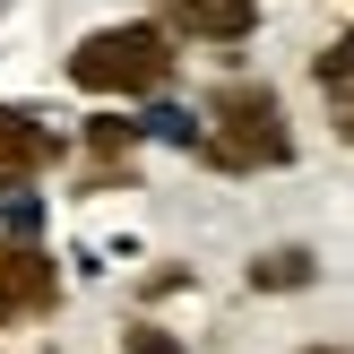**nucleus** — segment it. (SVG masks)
<instances>
[{"mask_svg": "<svg viewBox=\"0 0 354 354\" xmlns=\"http://www.w3.org/2000/svg\"><path fill=\"white\" fill-rule=\"evenodd\" d=\"M121 346H130V354H190L182 337H165V328H147V320H138V328H130V337H121Z\"/></svg>", "mask_w": 354, "mask_h": 354, "instance_id": "nucleus-8", "label": "nucleus"}, {"mask_svg": "<svg viewBox=\"0 0 354 354\" xmlns=\"http://www.w3.org/2000/svg\"><path fill=\"white\" fill-rule=\"evenodd\" d=\"M165 9H173V26H182V35L242 44V35H251V17H259V0H165Z\"/></svg>", "mask_w": 354, "mask_h": 354, "instance_id": "nucleus-4", "label": "nucleus"}, {"mask_svg": "<svg viewBox=\"0 0 354 354\" xmlns=\"http://www.w3.org/2000/svg\"><path fill=\"white\" fill-rule=\"evenodd\" d=\"M69 78L86 86V95H156V86L173 78V35L165 26H104L86 35L78 52H69Z\"/></svg>", "mask_w": 354, "mask_h": 354, "instance_id": "nucleus-2", "label": "nucleus"}, {"mask_svg": "<svg viewBox=\"0 0 354 354\" xmlns=\"http://www.w3.org/2000/svg\"><path fill=\"white\" fill-rule=\"evenodd\" d=\"M52 294H61V277H52L44 251H0V320H17V311H44Z\"/></svg>", "mask_w": 354, "mask_h": 354, "instance_id": "nucleus-3", "label": "nucleus"}, {"mask_svg": "<svg viewBox=\"0 0 354 354\" xmlns=\"http://www.w3.org/2000/svg\"><path fill=\"white\" fill-rule=\"evenodd\" d=\"M199 156L225 173H259V165H286L294 156V130H286V104L268 86H216L207 104V130H199Z\"/></svg>", "mask_w": 354, "mask_h": 354, "instance_id": "nucleus-1", "label": "nucleus"}, {"mask_svg": "<svg viewBox=\"0 0 354 354\" xmlns=\"http://www.w3.org/2000/svg\"><path fill=\"white\" fill-rule=\"evenodd\" d=\"M35 165H52V138L35 130V113H0V182H26Z\"/></svg>", "mask_w": 354, "mask_h": 354, "instance_id": "nucleus-5", "label": "nucleus"}, {"mask_svg": "<svg viewBox=\"0 0 354 354\" xmlns=\"http://www.w3.org/2000/svg\"><path fill=\"white\" fill-rule=\"evenodd\" d=\"M251 286H259V294H294V286H311V251H268V259H251Z\"/></svg>", "mask_w": 354, "mask_h": 354, "instance_id": "nucleus-6", "label": "nucleus"}, {"mask_svg": "<svg viewBox=\"0 0 354 354\" xmlns=\"http://www.w3.org/2000/svg\"><path fill=\"white\" fill-rule=\"evenodd\" d=\"M311 78L328 86V104H337V95H354V35H337V44L311 61Z\"/></svg>", "mask_w": 354, "mask_h": 354, "instance_id": "nucleus-7", "label": "nucleus"}]
</instances>
